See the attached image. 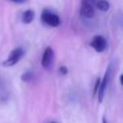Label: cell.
<instances>
[{"label":"cell","mask_w":123,"mask_h":123,"mask_svg":"<svg viewBox=\"0 0 123 123\" xmlns=\"http://www.w3.org/2000/svg\"><path fill=\"white\" fill-rule=\"evenodd\" d=\"M86 1H87V0H86Z\"/></svg>","instance_id":"2e32d148"},{"label":"cell","mask_w":123,"mask_h":123,"mask_svg":"<svg viewBox=\"0 0 123 123\" xmlns=\"http://www.w3.org/2000/svg\"><path fill=\"white\" fill-rule=\"evenodd\" d=\"M90 46L96 52H103L107 46V41L102 36H95L90 42Z\"/></svg>","instance_id":"277c9868"},{"label":"cell","mask_w":123,"mask_h":123,"mask_svg":"<svg viewBox=\"0 0 123 123\" xmlns=\"http://www.w3.org/2000/svg\"><path fill=\"white\" fill-rule=\"evenodd\" d=\"M111 64L109 65V67L107 68V71L105 73V76L102 80V82H100V86H99V88H98V100L99 102H102L103 101V98H104V94H105V90L110 83V80H111Z\"/></svg>","instance_id":"7a4b0ae2"},{"label":"cell","mask_w":123,"mask_h":123,"mask_svg":"<svg viewBox=\"0 0 123 123\" xmlns=\"http://www.w3.org/2000/svg\"><path fill=\"white\" fill-rule=\"evenodd\" d=\"M52 123H56V122H52Z\"/></svg>","instance_id":"9a60e30c"},{"label":"cell","mask_w":123,"mask_h":123,"mask_svg":"<svg viewBox=\"0 0 123 123\" xmlns=\"http://www.w3.org/2000/svg\"><path fill=\"white\" fill-rule=\"evenodd\" d=\"M60 72L64 75V74L67 73V68H66L65 66H61V67H60Z\"/></svg>","instance_id":"7c38bea8"},{"label":"cell","mask_w":123,"mask_h":123,"mask_svg":"<svg viewBox=\"0 0 123 123\" xmlns=\"http://www.w3.org/2000/svg\"><path fill=\"white\" fill-rule=\"evenodd\" d=\"M34 16H35V12L34 11L32 10H27L25 11L23 13H22V21L26 24L30 23L33 19H34Z\"/></svg>","instance_id":"52a82bcc"},{"label":"cell","mask_w":123,"mask_h":123,"mask_svg":"<svg viewBox=\"0 0 123 123\" xmlns=\"http://www.w3.org/2000/svg\"><path fill=\"white\" fill-rule=\"evenodd\" d=\"M4 91H5V89H4V84H3V81H2V79L0 77V97H2V95L5 93Z\"/></svg>","instance_id":"30bf717a"},{"label":"cell","mask_w":123,"mask_h":123,"mask_svg":"<svg viewBox=\"0 0 123 123\" xmlns=\"http://www.w3.org/2000/svg\"><path fill=\"white\" fill-rule=\"evenodd\" d=\"M80 13H81L82 16L86 17V18H90V17H92L93 14H94V10H93L92 5H91L88 1L84 0V1L82 2V5H81Z\"/></svg>","instance_id":"8992f818"},{"label":"cell","mask_w":123,"mask_h":123,"mask_svg":"<svg viewBox=\"0 0 123 123\" xmlns=\"http://www.w3.org/2000/svg\"><path fill=\"white\" fill-rule=\"evenodd\" d=\"M23 54H24L23 49L20 48V47H17V48L13 49V50L10 53V56L8 57L7 60H5V61L3 62L2 64H3L4 66H7V67L12 66V65H14L15 63H17V62L21 59V57L23 56Z\"/></svg>","instance_id":"6da1fadb"},{"label":"cell","mask_w":123,"mask_h":123,"mask_svg":"<svg viewBox=\"0 0 123 123\" xmlns=\"http://www.w3.org/2000/svg\"><path fill=\"white\" fill-rule=\"evenodd\" d=\"M40 18H41V21L43 23H45L51 27H56L61 22L59 15H57L54 12H51L50 11H46V10L42 12Z\"/></svg>","instance_id":"3957f363"},{"label":"cell","mask_w":123,"mask_h":123,"mask_svg":"<svg viewBox=\"0 0 123 123\" xmlns=\"http://www.w3.org/2000/svg\"><path fill=\"white\" fill-rule=\"evenodd\" d=\"M96 6H97V8H98L99 10L104 11V12L108 11L109 8H110V4H109V2H107L106 0H99V1L96 3Z\"/></svg>","instance_id":"ba28073f"},{"label":"cell","mask_w":123,"mask_h":123,"mask_svg":"<svg viewBox=\"0 0 123 123\" xmlns=\"http://www.w3.org/2000/svg\"><path fill=\"white\" fill-rule=\"evenodd\" d=\"M100 79L98 78L97 80H96V83H95V86H94V94L98 91V88H99V86H100Z\"/></svg>","instance_id":"8fae6325"},{"label":"cell","mask_w":123,"mask_h":123,"mask_svg":"<svg viewBox=\"0 0 123 123\" xmlns=\"http://www.w3.org/2000/svg\"><path fill=\"white\" fill-rule=\"evenodd\" d=\"M32 76H33V73L30 72V71H27V72H25L24 74H22L21 80L24 81V82H28V81H30V80L32 79Z\"/></svg>","instance_id":"9c48e42d"},{"label":"cell","mask_w":123,"mask_h":123,"mask_svg":"<svg viewBox=\"0 0 123 123\" xmlns=\"http://www.w3.org/2000/svg\"><path fill=\"white\" fill-rule=\"evenodd\" d=\"M10 1L14 2V3H23V2H25L26 0H10Z\"/></svg>","instance_id":"4fadbf2b"},{"label":"cell","mask_w":123,"mask_h":123,"mask_svg":"<svg viewBox=\"0 0 123 123\" xmlns=\"http://www.w3.org/2000/svg\"><path fill=\"white\" fill-rule=\"evenodd\" d=\"M102 123H107V121H106V119H105V118H103V121H102Z\"/></svg>","instance_id":"5bb4252c"},{"label":"cell","mask_w":123,"mask_h":123,"mask_svg":"<svg viewBox=\"0 0 123 123\" xmlns=\"http://www.w3.org/2000/svg\"><path fill=\"white\" fill-rule=\"evenodd\" d=\"M53 58H54V52L50 47H47L42 55V59H41V65L43 68L47 69L51 66L52 62H53Z\"/></svg>","instance_id":"5b68a950"}]
</instances>
